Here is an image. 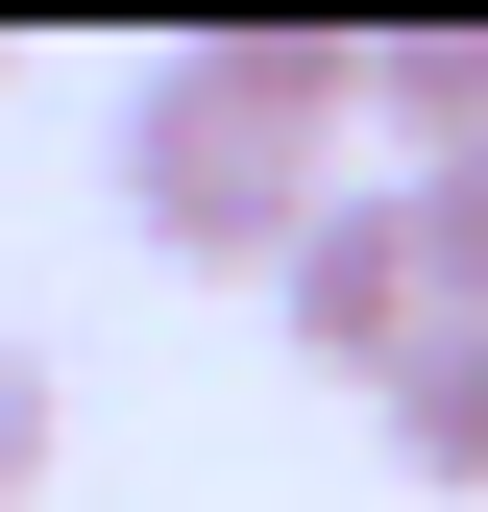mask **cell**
I'll return each mask as SVG.
<instances>
[{
  "instance_id": "6da1fadb",
  "label": "cell",
  "mask_w": 488,
  "mask_h": 512,
  "mask_svg": "<svg viewBox=\"0 0 488 512\" xmlns=\"http://www.w3.org/2000/svg\"><path fill=\"white\" fill-rule=\"evenodd\" d=\"M342 98H366V25H196L147 49V98H122V220L171 244V269H293V220L342 196Z\"/></svg>"
},
{
  "instance_id": "7a4b0ae2",
  "label": "cell",
  "mask_w": 488,
  "mask_h": 512,
  "mask_svg": "<svg viewBox=\"0 0 488 512\" xmlns=\"http://www.w3.org/2000/svg\"><path fill=\"white\" fill-rule=\"evenodd\" d=\"M269 317H293V366L391 391V366L440 342V269H415V196H318V220H293V269H269Z\"/></svg>"
},
{
  "instance_id": "3957f363",
  "label": "cell",
  "mask_w": 488,
  "mask_h": 512,
  "mask_svg": "<svg viewBox=\"0 0 488 512\" xmlns=\"http://www.w3.org/2000/svg\"><path fill=\"white\" fill-rule=\"evenodd\" d=\"M366 98L415 171H488V25H366Z\"/></svg>"
},
{
  "instance_id": "277c9868",
  "label": "cell",
  "mask_w": 488,
  "mask_h": 512,
  "mask_svg": "<svg viewBox=\"0 0 488 512\" xmlns=\"http://www.w3.org/2000/svg\"><path fill=\"white\" fill-rule=\"evenodd\" d=\"M366 415H391V464H415V488H464V512H488V317H440Z\"/></svg>"
},
{
  "instance_id": "5b68a950",
  "label": "cell",
  "mask_w": 488,
  "mask_h": 512,
  "mask_svg": "<svg viewBox=\"0 0 488 512\" xmlns=\"http://www.w3.org/2000/svg\"><path fill=\"white\" fill-rule=\"evenodd\" d=\"M415 269H440V317H488V171H415Z\"/></svg>"
},
{
  "instance_id": "8992f818",
  "label": "cell",
  "mask_w": 488,
  "mask_h": 512,
  "mask_svg": "<svg viewBox=\"0 0 488 512\" xmlns=\"http://www.w3.org/2000/svg\"><path fill=\"white\" fill-rule=\"evenodd\" d=\"M49 488V342H0V512Z\"/></svg>"
}]
</instances>
